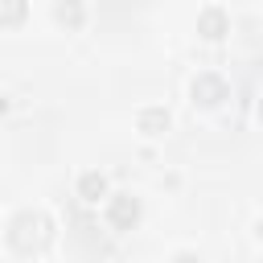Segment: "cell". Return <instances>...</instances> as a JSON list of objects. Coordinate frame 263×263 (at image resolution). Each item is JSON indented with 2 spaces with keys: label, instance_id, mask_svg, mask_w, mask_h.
<instances>
[{
  "label": "cell",
  "instance_id": "1",
  "mask_svg": "<svg viewBox=\"0 0 263 263\" xmlns=\"http://www.w3.org/2000/svg\"><path fill=\"white\" fill-rule=\"evenodd\" d=\"M82 189H87V193H103V181H99V177H87V181H82Z\"/></svg>",
  "mask_w": 263,
  "mask_h": 263
}]
</instances>
